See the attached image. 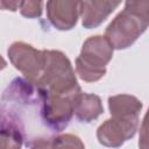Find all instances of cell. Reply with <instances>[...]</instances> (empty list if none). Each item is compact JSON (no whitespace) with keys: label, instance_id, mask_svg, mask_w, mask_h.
Returning a JSON list of instances; mask_svg holds the SVG:
<instances>
[{"label":"cell","instance_id":"6da1fadb","mask_svg":"<svg viewBox=\"0 0 149 149\" xmlns=\"http://www.w3.org/2000/svg\"><path fill=\"white\" fill-rule=\"evenodd\" d=\"M113 45L104 35L88 37L76 58V73L86 83H94L106 74V65L113 57Z\"/></svg>","mask_w":149,"mask_h":149},{"label":"cell","instance_id":"7a4b0ae2","mask_svg":"<svg viewBox=\"0 0 149 149\" xmlns=\"http://www.w3.org/2000/svg\"><path fill=\"white\" fill-rule=\"evenodd\" d=\"M44 71L37 85L52 93L74 94L80 92L70 59L59 50H44Z\"/></svg>","mask_w":149,"mask_h":149},{"label":"cell","instance_id":"3957f363","mask_svg":"<svg viewBox=\"0 0 149 149\" xmlns=\"http://www.w3.org/2000/svg\"><path fill=\"white\" fill-rule=\"evenodd\" d=\"M148 26L149 22L147 20L123 8L107 26L105 36L114 49L123 50L133 45Z\"/></svg>","mask_w":149,"mask_h":149},{"label":"cell","instance_id":"277c9868","mask_svg":"<svg viewBox=\"0 0 149 149\" xmlns=\"http://www.w3.org/2000/svg\"><path fill=\"white\" fill-rule=\"evenodd\" d=\"M78 93H52L42 88L40 114L43 123L55 132L65 129L74 114V98Z\"/></svg>","mask_w":149,"mask_h":149},{"label":"cell","instance_id":"5b68a950","mask_svg":"<svg viewBox=\"0 0 149 149\" xmlns=\"http://www.w3.org/2000/svg\"><path fill=\"white\" fill-rule=\"evenodd\" d=\"M7 54L10 63L24 76V78L35 84L38 83L45 65L44 50H37L33 45L20 41L12 43Z\"/></svg>","mask_w":149,"mask_h":149},{"label":"cell","instance_id":"8992f818","mask_svg":"<svg viewBox=\"0 0 149 149\" xmlns=\"http://www.w3.org/2000/svg\"><path fill=\"white\" fill-rule=\"evenodd\" d=\"M142 107L141 100L130 94H116L108 98L111 118L122 123L130 139L134 137L137 132L140 122L139 116Z\"/></svg>","mask_w":149,"mask_h":149},{"label":"cell","instance_id":"52a82bcc","mask_svg":"<svg viewBox=\"0 0 149 149\" xmlns=\"http://www.w3.org/2000/svg\"><path fill=\"white\" fill-rule=\"evenodd\" d=\"M84 0H48L47 19L58 30H71L81 16Z\"/></svg>","mask_w":149,"mask_h":149},{"label":"cell","instance_id":"ba28073f","mask_svg":"<svg viewBox=\"0 0 149 149\" xmlns=\"http://www.w3.org/2000/svg\"><path fill=\"white\" fill-rule=\"evenodd\" d=\"M122 0H84L81 24L86 29L97 28L112 14Z\"/></svg>","mask_w":149,"mask_h":149},{"label":"cell","instance_id":"9c48e42d","mask_svg":"<svg viewBox=\"0 0 149 149\" xmlns=\"http://www.w3.org/2000/svg\"><path fill=\"white\" fill-rule=\"evenodd\" d=\"M24 140V128L21 119L12 111H1V146L3 148H20Z\"/></svg>","mask_w":149,"mask_h":149},{"label":"cell","instance_id":"30bf717a","mask_svg":"<svg viewBox=\"0 0 149 149\" xmlns=\"http://www.w3.org/2000/svg\"><path fill=\"white\" fill-rule=\"evenodd\" d=\"M104 113L100 97L79 92L74 98V115L80 122H92Z\"/></svg>","mask_w":149,"mask_h":149},{"label":"cell","instance_id":"8fae6325","mask_svg":"<svg viewBox=\"0 0 149 149\" xmlns=\"http://www.w3.org/2000/svg\"><path fill=\"white\" fill-rule=\"evenodd\" d=\"M97 139L105 147H121L127 140H130L127 130L115 119L105 120L97 129Z\"/></svg>","mask_w":149,"mask_h":149},{"label":"cell","instance_id":"7c38bea8","mask_svg":"<svg viewBox=\"0 0 149 149\" xmlns=\"http://www.w3.org/2000/svg\"><path fill=\"white\" fill-rule=\"evenodd\" d=\"M30 148H52V147H74L84 148V143L78 136L72 134H61L51 137H38L27 143Z\"/></svg>","mask_w":149,"mask_h":149},{"label":"cell","instance_id":"4fadbf2b","mask_svg":"<svg viewBox=\"0 0 149 149\" xmlns=\"http://www.w3.org/2000/svg\"><path fill=\"white\" fill-rule=\"evenodd\" d=\"M43 12V0H22L20 13L27 19H37Z\"/></svg>","mask_w":149,"mask_h":149},{"label":"cell","instance_id":"5bb4252c","mask_svg":"<svg viewBox=\"0 0 149 149\" xmlns=\"http://www.w3.org/2000/svg\"><path fill=\"white\" fill-rule=\"evenodd\" d=\"M125 9H128L149 22V0H126Z\"/></svg>","mask_w":149,"mask_h":149},{"label":"cell","instance_id":"9a60e30c","mask_svg":"<svg viewBox=\"0 0 149 149\" xmlns=\"http://www.w3.org/2000/svg\"><path fill=\"white\" fill-rule=\"evenodd\" d=\"M139 147L143 149H149V108L142 120L140 127V136H139Z\"/></svg>","mask_w":149,"mask_h":149},{"label":"cell","instance_id":"2e32d148","mask_svg":"<svg viewBox=\"0 0 149 149\" xmlns=\"http://www.w3.org/2000/svg\"><path fill=\"white\" fill-rule=\"evenodd\" d=\"M22 0H0V7L2 10H9V12H16L20 9Z\"/></svg>","mask_w":149,"mask_h":149}]
</instances>
